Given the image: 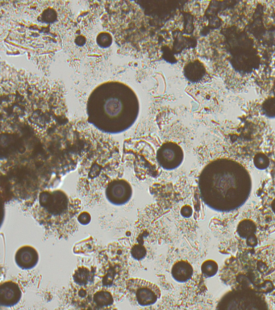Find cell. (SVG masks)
<instances>
[{"instance_id":"6da1fadb","label":"cell","mask_w":275,"mask_h":310,"mask_svg":"<svg viewBox=\"0 0 275 310\" xmlns=\"http://www.w3.org/2000/svg\"><path fill=\"white\" fill-rule=\"evenodd\" d=\"M199 188L207 206L220 213H229L247 201L251 193L252 180L241 163L219 159L202 171Z\"/></svg>"},{"instance_id":"7a4b0ae2","label":"cell","mask_w":275,"mask_h":310,"mask_svg":"<svg viewBox=\"0 0 275 310\" xmlns=\"http://www.w3.org/2000/svg\"><path fill=\"white\" fill-rule=\"evenodd\" d=\"M88 122L99 130L117 134L130 128L138 118L140 103L134 91L119 81L96 87L87 106Z\"/></svg>"},{"instance_id":"3957f363","label":"cell","mask_w":275,"mask_h":310,"mask_svg":"<svg viewBox=\"0 0 275 310\" xmlns=\"http://www.w3.org/2000/svg\"><path fill=\"white\" fill-rule=\"evenodd\" d=\"M217 310H267L262 297L251 291H232L221 298Z\"/></svg>"},{"instance_id":"277c9868","label":"cell","mask_w":275,"mask_h":310,"mask_svg":"<svg viewBox=\"0 0 275 310\" xmlns=\"http://www.w3.org/2000/svg\"><path fill=\"white\" fill-rule=\"evenodd\" d=\"M128 298L138 306H149L158 302L161 297L159 287L141 279H130L126 283Z\"/></svg>"},{"instance_id":"5b68a950","label":"cell","mask_w":275,"mask_h":310,"mask_svg":"<svg viewBox=\"0 0 275 310\" xmlns=\"http://www.w3.org/2000/svg\"><path fill=\"white\" fill-rule=\"evenodd\" d=\"M39 206L50 217H60L69 210V200L61 190L42 191L39 195Z\"/></svg>"},{"instance_id":"8992f818","label":"cell","mask_w":275,"mask_h":310,"mask_svg":"<svg viewBox=\"0 0 275 310\" xmlns=\"http://www.w3.org/2000/svg\"><path fill=\"white\" fill-rule=\"evenodd\" d=\"M183 158V150L174 142H165L157 153V159L161 167L169 171L178 168L182 164Z\"/></svg>"},{"instance_id":"52a82bcc","label":"cell","mask_w":275,"mask_h":310,"mask_svg":"<svg viewBox=\"0 0 275 310\" xmlns=\"http://www.w3.org/2000/svg\"><path fill=\"white\" fill-rule=\"evenodd\" d=\"M132 195V186L126 180H112L107 186V199L110 204L116 206H121L127 204L130 200Z\"/></svg>"},{"instance_id":"ba28073f","label":"cell","mask_w":275,"mask_h":310,"mask_svg":"<svg viewBox=\"0 0 275 310\" xmlns=\"http://www.w3.org/2000/svg\"><path fill=\"white\" fill-rule=\"evenodd\" d=\"M22 292L18 284L13 281L2 283L0 286V304L5 307H11L20 302Z\"/></svg>"},{"instance_id":"9c48e42d","label":"cell","mask_w":275,"mask_h":310,"mask_svg":"<svg viewBox=\"0 0 275 310\" xmlns=\"http://www.w3.org/2000/svg\"><path fill=\"white\" fill-rule=\"evenodd\" d=\"M15 262L23 270H30L37 266L39 255L37 249L30 246H24L15 254Z\"/></svg>"},{"instance_id":"30bf717a","label":"cell","mask_w":275,"mask_h":310,"mask_svg":"<svg viewBox=\"0 0 275 310\" xmlns=\"http://www.w3.org/2000/svg\"><path fill=\"white\" fill-rule=\"evenodd\" d=\"M172 277L179 283L186 282L193 275V267L191 263L181 260L176 262L171 269Z\"/></svg>"},{"instance_id":"8fae6325","label":"cell","mask_w":275,"mask_h":310,"mask_svg":"<svg viewBox=\"0 0 275 310\" xmlns=\"http://www.w3.org/2000/svg\"><path fill=\"white\" fill-rule=\"evenodd\" d=\"M92 302L100 310H106L113 306L114 299L109 291H96L92 295Z\"/></svg>"},{"instance_id":"7c38bea8","label":"cell","mask_w":275,"mask_h":310,"mask_svg":"<svg viewBox=\"0 0 275 310\" xmlns=\"http://www.w3.org/2000/svg\"><path fill=\"white\" fill-rule=\"evenodd\" d=\"M186 78L191 82H198L205 74V68L200 62L195 61L189 63L184 69Z\"/></svg>"},{"instance_id":"4fadbf2b","label":"cell","mask_w":275,"mask_h":310,"mask_svg":"<svg viewBox=\"0 0 275 310\" xmlns=\"http://www.w3.org/2000/svg\"><path fill=\"white\" fill-rule=\"evenodd\" d=\"M73 280L78 286L87 287V285L93 282L94 274L87 267H79L74 271Z\"/></svg>"},{"instance_id":"5bb4252c","label":"cell","mask_w":275,"mask_h":310,"mask_svg":"<svg viewBox=\"0 0 275 310\" xmlns=\"http://www.w3.org/2000/svg\"><path fill=\"white\" fill-rule=\"evenodd\" d=\"M256 231L255 224L250 220H244L239 224L237 228L238 235L242 239H249L251 237L254 236V233Z\"/></svg>"},{"instance_id":"9a60e30c","label":"cell","mask_w":275,"mask_h":310,"mask_svg":"<svg viewBox=\"0 0 275 310\" xmlns=\"http://www.w3.org/2000/svg\"><path fill=\"white\" fill-rule=\"evenodd\" d=\"M202 272L206 277H213L218 271V264L213 260H207L202 264Z\"/></svg>"},{"instance_id":"2e32d148","label":"cell","mask_w":275,"mask_h":310,"mask_svg":"<svg viewBox=\"0 0 275 310\" xmlns=\"http://www.w3.org/2000/svg\"><path fill=\"white\" fill-rule=\"evenodd\" d=\"M254 165L259 170L267 169V167L270 165V160L266 154H258L254 157Z\"/></svg>"},{"instance_id":"e0dca14e","label":"cell","mask_w":275,"mask_h":310,"mask_svg":"<svg viewBox=\"0 0 275 310\" xmlns=\"http://www.w3.org/2000/svg\"><path fill=\"white\" fill-rule=\"evenodd\" d=\"M146 249H145L144 246L141 245H135L132 247V249H131V254L135 259L137 260H141L143 259L146 256Z\"/></svg>"},{"instance_id":"ac0fdd59","label":"cell","mask_w":275,"mask_h":310,"mask_svg":"<svg viewBox=\"0 0 275 310\" xmlns=\"http://www.w3.org/2000/svg\"><path fill=\"white\" fill-rule=\"evenodd\" d=\"M111 42H112V38L109 33H101L97 37V43L100 47H104V48L109 47L111 45Z\"/></svg>"},{"instance_id":"d6986e66","label":"cell","mask_w":275,"mask_h":310,"mask_svg":"<svg viewBox=\"0 0 275 310\" xmlns=\"http://www.w3.org/2000/svg\"><path fill=\"white\" fill-rule=\"evenodd\" d=\"M263 110L265 113L271 118L275 117V99L271 98L269 99L263 104Z\"/></svg>"},{"instance_id":"ffe728a7","label":"cell","mask_w":275,"mask_h":310,"mask_svg":"<svg viewBox=\"0 0 275 310\" xmlns=\"http://www.w3.org/2000/svg\"><path fill=\"white\" fill-rule=\"evenodd\" d=\"M91 215L87 212H83V213H80L78 215V221L79 223L82 224L83 226H87L91 222Z\"/></svg>"},{"instance_id":"44dd1931","label":"cell","mask_w":275,"mask_h":310,"mask_svg":"<svg viewBox=\"0 0 275 310\" xmlns=\"http://www.w3.org/2000/svg\"><path fill=\"white\" fill-rule=\"evenodd\" d=\"M181 213L184 217H190L192 214V208L189 205L182 207V209H181Z\"/></svg>"},{"instance_id":"7402d4cb","label":"cell","mask_w":275,"mask_h":310,"mask_svg":"<svg viewBox=\"0 0 275 310\" xmlns=\"http://www.w3.org/2000/svg\"><path fill=\"white\" fill-rule=\"evenodd\" d=\"M247 243L248 245L251 246V247H255V246L258 244V241H257V239H256V237L253 236L251 237V238H249V239H248Z\"/></svg>"},{"instance_id":"603a6c76","label":"cell","mask_w":275,"mask_h":310,"mask_svg":"<svg viewBox=\"0 0 275 310\" xmlns=\"http://www.w3.org/2000/svg\"><path fill=\"white\" fill-rule=\"evenodd\" d=\"M272 208H273V211L275 213V200H274L273 203H272Z\"/></svg>"}]
</instances>
